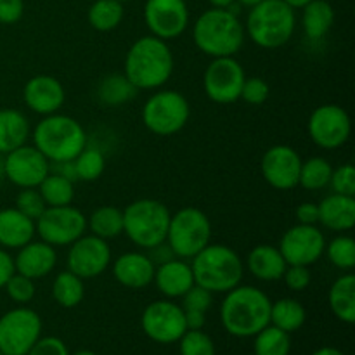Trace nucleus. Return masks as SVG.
<instances>
[{"mask_svg":"<svg viewBox=\"0 0 355 355\" xmlns=\"http://www.w3.org/2000/svg\"><path fill=\"white\" fill-rule=\"evenodd\" d=\"M312 355H345L342 350L335 349V347H321V349L315 350Z\"/></svg>","mask_w":355,"mask_h":355,"instance_id":"6e6d98bb","label":"nucleus"},{"mask_svg":"<svg viewBox=\"0 0 355 355\" xmlns=\"http://www.w3.org/2000/svg\"><path fill=\"white\" fill-rule=\"evenodd\" d=\"M23 97L26 106L33 113L47 116L58 113L66 99L62 83L51 75H37L24 85Z\"/></svg>","mask_w":355,"mask_h":355,"instance_id":"aec40b11","label":"nucleus"},{"mask_svg":"<svg viewBox=\"0 0 355 355\" xmlns=\"http://www.w3.org/2000/svg\"><path fill=\"white\" fill-rule=\"evenodd\" d=\"M38 191L47 207H66L75 200V182L52 172L42 180Z\"/></svg>","mask_w":355,"mask_h":355,"instance_id":"c9c22d12","label":"nucleus"},{"mask_svg":"<svg viewBox=\"0 0 355 355\" xmlns=\"http://www.w3.org/2000/svg\"><path fill=\"white\" fill-rule=\"evenodd\" d=\"M288 263L279 248L270 245H259L246 257V269L259 281H279Z\"/></svg>","mask_w":355,"mask_h":355,"instance_id":"a878e982","label":"nucleus"},{"mask_svg":"<svg viewBox=\"0 0 355 355\" xmlns=\"http://www.w3.org/2000/svg\"><path fill=\"white\" fill-rule=\"evenodd\" d=\"M290 333L269 324L253 336V352L255 355H290Z\"/></svg>","mask_w":355,"mask_h":355,"instance_id":"f704fd0d","label":"nucleus"},{"mask_svg":"<svg viewBox=\"0 0 355 355\" xmlns=\"http://www.w3.org/2000/svg\"><path fill=\"white\" fill-rule=\"evenodd\" d=\"M69 355H97V354L92 352V350H78V352L69 354Z\"/></svg>","mask_w":355,"mask_h":355,"instance_id":"680f3d73","label":"nucleus"},{"mask_svg":"<svg viewBox=\"0 0 355 355\" xmlns=\"http://www.w3.org/2000/svg\"><path fill=\"white\" fill-rule=\"evenodd\" d=\"M16 208L21 214L26 215L28 218L37 222V218L44 214L47 205H45L38 187H26V189H21L19 193H17Z\"/></svg>","mask_w":355,"mask_h":355,"instance_id":"a19ab883","label":"nucleus"},{"mask_svg":"<svg viewBox=\"0 0 355 355\" xmlns=\"http://www.w3.org/2000/svg\"><path fill=\"white\" fill-rule=\"evenodd\" d=\"M335 23V10L328 0H312L304 7L302 26L309 40H321Z\"/></svg>","mask_w":355,"mask_h":355,"instance_id":"c85d7f7f","label":"nucleus"},{"mask_svg":"<svg viewBox=\"0 0 355 355\" xmlns=\"http://www.w3.org/2000/svg\"><path fill=\"white\" fill-rule=\"evenodd\" d=\"M89 24L97 31H113L123 21V2L120 0H96L87 12Z\"/></svg>","mask_w":355,"mask_h":355,"instance_id":"72a5a7b5","label":"nucleus"},{"mask_svg":"<svg viewBox=\"0 0 355 355\" xmlns=\"http://www.w3.org/2000/svg\"><path fill=\"white\" fill-rule=\"evenodd\" d=\"M35 234V222L21 214L17 208L0 210V245L3 248L19 250L21 246L33 241Z\"/></svg>","mask_w":355,"mask_h":355,"instance_id":"393cba45","label":"nucleus"},{"mask_svg":"<svg viewBox=\"0 0 355 355\" xmlns=\"http://www.w3.org/2000/svg\"><path fill=\"white\" fill-rule=\"evenodd\" d=\"M58 263V252L54 246L45 241H30L21 246L14 259V269L17 274L30 277V279H44L54 270Z\"/></svg>","mask_w":355,"mask_h":355,"instance_id":"412c9836","label":"nucleus"},{"mask_svg":"<svg viewBox=\"0 0 355 355\" xmlns=\"http://www.w3.org/2000/svg\"><path fill=\"white\" fill-rule=\"evenodd\" d=\"M156 266L148 253L127 252L113 262V276L121 286L130 290H142L153 283Z\"/></svg>","mask_w":355,"mask_h":355,"instance_id":"5701e85b","label":"nucleus"},{"mask_svg":"<svg viewBox=\"0 0 355 355\" xmlns=\"http://www.w3.org/2000/svg\"><path fill=\"white\" fill-rule=\"evenodd\" d=\"M120 2H130V0H120Z\"/></svg>","mask_w":355,"mask_h":355,"instance_id":"e2e57ef3","label":"nucleus"},{"mask_svg":"<svg viewBox=\"0 0 355 355\" xmlns=\"http://www.w3.org/2000/svg\"><path fill=\"white\" fill-rule=\"evenodd\" d=\"M324 252L336 269L352 270L355 267V241L350 236H336L326 245Z\"/></svg>","mask_w":355,"mask_h":355,"instance_id":"58836bf2","label":"nucleus"},{"mask_svg":"<svg viewBox=\"0 0 355 355\" xmlns=\"http://www.w3.org/2000/svg\"><path fill=\"white\" fill-rule=\"evenodd\" d=\"M76 170V177L82 182H92L103 175L106 168V159H104L103 151L96 148H83L82 153L73 159Z\"/></svg>","mask_w":355,"mask_h":355,"instance_id":"4c0bfd02","label":"nucleus"},{"mask_svg":"<svg viewBox=\"0 0 355 355\" xmlns=\"http://www.w3.org/2000/svg\"><path fill=\"white\" fill-rule=\"evenodd\" d=\"M329 309L345 324L355 322V276L343 274L331 284L328 293Z\"/></svg>","mask_w":355,"mask_h":355,"instance_id":"cd10ccee","label":"nucleus"},{"mask_svg":"<svg viewBox=\"0 0 355 355\" xmlns=\"http://www.w3.org/2000/svg\"><path fill=\"white\" fill-rule=\"evenodd\" d=\"M284 2H286L291 9H304V7L307 6V3H311L312 0H284Z\"/></svg>","mask_w":355,"mask_h":355,"instance_id":"13d9d810","label":"nucleus"},{"mask_svg":"<svg viewBox=\"0 0 355 355\" xmlns=\"http://www.w3.org/2000/svg\"><path fill=\"white\" fill-rule=\"evenodd\" d=\"M14 272H16V269H14V259L6 250H0V288L6 286V283L10 279V276Z\"/></svg>","mask_w":355,"mask_h":355,"instance_id":"603ef678","label":"nucleus"},{"mask_svg":"<svg viewBox=\"0 0 355 355\" xmlns=\"http://www.w3.org/2000/svg\"><path fill=\"white\" fill-rule=\"evenodd\" d=\"M144 21L153 37L168 42L179 38L189 26L186 0H148Z\"/></svg>","mask_w":355,"mask_h":355,"instance_id":"f3484780","label":"nucleus"},{"mask_svg":"<svg viewBox=\"0 0 355 355\" xmlns=\"http://www.w3.org/2000/svg\"><path fill=\"white\" fill-rule=\"evenodd\" d=\"M42 336V319L24 305L6 312L0 318V352L26 355Z\"/></svg>","mask_w":355,"mask_h":355,"instance_id":"9d476101","label":"nucleus"},{"mask_svg":"<svg viewBox=\"0 0 355 355\" xmlns=\"http://www.w3.org/2000/svg\"><path fill=\"white\" fill-rule=\"evenodd\" d=\"M245 69L241 62L232 58H214L205 69L203 87L208 99L217 104L236 103L245 83Z\"/></svg>","mask_w":355,"mask_h":355,"instance_id":"4468645a","label":"nucleus"},{"mask_svg":"<svg viewBox=\"0 0 355 355\" xmlns=\"http://www.w3.org/2000/svg\"><path fill=\"white\" fill-rule=\"evenodd\" d=\"M305 319H307L305 307L295 298H281L270 307V324L290 335L305 324Z\"/></svg>","mask_w":355,"mask_h":355,"instance_id":"2f4dec72","label":"nucleus"},{"mask_svg":"<svg viewBox=\"0 0 355 355\" xmlns=\"http://www.w3.org/2000/svg\"><path fill=\"white\" fill-rule=\"evenodd\" d=\"M172 49L153 35L135 40L125 55L123 75L137 90H155L165 85L173 73Z\"/></svg>","mask_w":355,"mask_h":355,"instance_id":"f03ea898","label":"nucleus"},{"mask_svg":"<svg viewBox=\"0 0 355 355\" xmlns=\"http://www.w3.org/2000/svg\"><path fill=\"white\" fill-rule=\"evenodd\" d=\"M170 217L165 203L142 198L123 210V234L139 248L149 250L166 241Z\"/></svg>","mask_w":355,"mask_h":355,"instance_id":"0eeeda50","label":"nucleus"},{"mask_svg":"<svg viewBox=\"0 0 355 355\" xmlns=\"http://www.w3.org/2000/svg\"><path fill=\"white\" fill-rule=\"evenodd\" d=\"M0 355H3V354H2V352H0Z\"/></svg>","mask_w":355,"mask_h":355,"instance_id":"0e129e2a","label":"nucleus"},{"mask_svg":"<svg viewBox=\"0 0 355 355\" xmlns=\"http://www.w3.org/2000/svg\"><path fill=\"white\" fill-rule=\"evenodd\" d=\"M297 220L298 224H304V225H318L319 224V207L314 203H302L298 205L297 211Z\"/></svg>","mask_w":355,"mask_h":355,"instance_id":"8fccbe9b","label":"nucleus"},{"mask_svg":"<svg viewBox=\"0 0 355 355\" xmlns=\"http://www.w3.org/2000/svg\"><path fill=\"white\" fill-rule=\"evenodd\" d=\"M153 283L156 284L159 293L168 300L182 298L196 284L191 263L187 260L177 259V257L168 262L156 266Z\"/></svg>","mask_w":355,"mask_h":355,"instance_id":"4be33fe9","label":"nucleus"},{"mask_svg":"<svg viewBox=\"0 0 355 355\" xmlns=\"http://www.w3.org/2000/svg\"><path fill=\"white\" fill-rule=\"evenodd\" d=\"M211 7H220V9H229L236 3V0H208Z\"/></svg>","mask_w":355,"mask_h":355,"instance_id":"4d7b16f0","label":"nucleus"},{"mask_svg":"<svg viewBox=\"0 0 355 355\" xmlns=\"http://www.w3.org/2000/svg\"><path fill=\"white\" fill-rule=\"evenodd\" d=\"M6 291L9 295V298L12 302L19 305L30 304L35 298V293H37V288H35V281L30 279V277L23 276V274L14 272L10 276V279L6 283Z\"/></svg>","mask_w":355,"mask_h":355,"instance_id":"79ce46f5","label":"nucleus"},{"mask_svg":"<svg viewBox=\"0 0 355 355\" xmlns=\"http://www.w3.org/2000/svg\"><path fill=\"white\" fill-rule=\"evenodd\" d=\"M180 355H215V343L203 329H187L179 340Z\"/></svg>","mask_w":355,"mask_h":355,"instance_id":"ea45409f","label":"nucleus"},{"mask_svg":"<svg viewBox=\"0 0 355 355\" xmlns=\"http://www.w3.org/2000/svg\"><path fill=\"white\" fill-rule=\"evenodd\" d=\"M236 2H239V3H241V6L250 7V9H252V7H255L257 3H260V2H262V0H236Z\"/></svg>","mask_w":355,"mask_h":355,"instance_id":"bf43d9fd","label":"nucleus"},{"mask_svg":"<svg viewBox=\"0 0 355 355\" xmlns=\"http://www.w3.org/2000/svg\"><path fill=\"white\" fill-rule=\"evenodd\" d=\"M139 90L130 83L123 73H111L101 80L97 87V99L104 106H121L137 96Z\"/></svg>","mask_w":355,"mask_h":355,"instance_id":"7c9ffc66","label":"nucleus"},{"mask_svg":"<svg viewBox=\"0 0 355 355\" xmlns=\"http://www.w3.org/2000/svg\"><path fill=\"white\" fill-rule=\"evenodd\" d=\"M272 302L266 291L255 286H239L227 291L220 305V321L225 331L236 338H250L270 324Z\"/></svg>","mask_w":355,"mask_h":355,"instance_id":"f257e3e1","label":"nucleus"},{"mask_svg":"<svg viewBox=\"0 0 355 355\" xmlns=\"http://www.w3.org/2000/svg\"><path fill=\"white\" fill-rule=\"evenodd\" d=\"M23 0H0V23L14 24L23 17Z\"/></svg>","mask_w":355,"mask_h":355,"instance_id":"09e8293b","label":"nucleus"},{"mask_svg":"<svg viewBox=\"0 0 355 355\" xmlns=\"http://www.w3.org/2000/svg\"><path fill=\"white\" fill-rule=\"evenodd\" d=\"M277 248L288 266L311 267L324 255L326 238L315 225L297 224L284 232Z\"/></svg>","mask_w":355,"mask_h":355,"instance_id":"2eb2a0df","label":"nucleus"},{"mask_svg":"<svg viewBox=\"0 0 355 355\" xmlns=\"http://www.w3.org/2000/svg\"><path fill=\"white\" fill-rule=\"evenodd\" d=\"M6 179V168H3V158L0 155V180Z\"/></svg>","mask_w":355,"mask_h":355,"instance_id":"052dcab7","label":"nucleus"},{"mask_svg":"<svg viewBox=\"0 0 355 355\" xmlns=\"http://www.w3.org/2000/svg\"><path fill=\"white\" fill-rule=\"evenodd\" d=\"M302 162L297 151L291 146H272L262 156L260 170L269 186L279 191H290L298 186Z\"/></svg>","mask_w":355,"mask_h":355,"instance_id":"6ab92c4d","label":"nucleus"},{"mask_svg":"<svg viewBox=\"0 0 355 355\" xmlns=\"http://www.w3.org/2000/svg\"><path fill=\"white\" fill-rule=\"evenodd\" d=\"M52 297L55 304L64 309H73L82 304L85 297V286H83L82 277L75 276L69 270H62L55 276L52 283Z\"/></svg>","mask_w":355,"mask_h":355,"instance_id":"473e14b6","label":"nucleus"},{"mask_svg":"<svg viewBox=\"0 0 355 355\" xmlns=\"http://www.w3.org/2000/svg\"><path fill=\"white\" fill-rule=\"evenodd\" d=\"M26 355H69V350L58 336H40Z\"/></svg>","mask_w":355,"mask_h":355,"instance_id":"de8ad7c7","label":"nucleus"},{"mask_svg":"<svg viewBox=\"0 0 355 355\" xmlns=\"http://www.w3.org/2000/svg\"><path fill=\"white\" fill-rule=\"evenodd\" d=\"M297 16L284 0H262L246 17L245 35L262 49H279L291 40Z\"/></svg>","mask_w":355,"mask_h":355,"instance_id":"423d86ee","label":"nucleus"},{"mask_svg":"<svg viewBox=\"0 0 355 355\" xmlns=\"http://www.w3.org/2000/svg\"><path fill=\"white\" fill-rule=\"evenodd\" d=\"M329 186L333 193L343 194V196H355V168L350 163L333 168Z\"/></svg>","mask_w":355,"mask_h":355,"instance_id":"c03bdc74","label":"nucleus"},{"mask_svg":"<svg viewBox=\"0 0 355 355\" xmlns=\"http://www.w3.org/2000/svg\"><path fill=\"white\" fill-rule=\"evenodd\" d=\"M269 83L263 78H260V76H250V78H245L239 99L245 101L246 104H252V106H260V104H263L269 99Z\"/></svg>","mask_w":355,"mask_h":355,"instance_id":"37998d69","label":"nucleus"},{"mask_svg":"<svg viewBox=\"0 0 355 355\" xmlns=\"http://www.w3.org/2000/svg\"><path fill=\"white\" fill-rule=\"evenodd\" d=\"M191 116L189 101L177 90H159L146 101L142 123L156 135H175L187 125Z\"/></svg>","mask_w":355,"mask_h":355,"instance_id":"1a4fd4ad","label":"nucleus"},{"mask_svg":"<svg viewBox=\"0 0 355 355\" xmlns=\"http://www.w3.org/2000/svg\"><path fill=\"white\" fill-rule=\"evenodd\" d=\"M52 172V170H51ZM52 173H58V175L64 177V179L71 180V182H76L78 180V177H76V170H75V163L71 162H59V163H54V172Z\"/></svg>","mask_w":355,"mask_h":355,"instance_id":"5fc2aeb1","label":"nucleus"},{"mask_svg":"<svg viewBox=\"0 0 355 355\" xmlns=\"http://www.w3.org/2000/svg\"><path fill=\"white\" fill-rule=\"evenodd\" d=\"M42 241L51 246H69L87 231V217L73 205L47 207L35 222Z\"/></svg>","mask_w":355,"mask_h":355,"instance_id":"9b49d317","label":"nucleus"},{"mask_svg":"<svg viewBox=\"0 0 355 355\" xmlns=\"http://www.w3.org/2000/svg\"><path fill=\"white\" fill-rule=\"evenodd\" d=\"M111 260L113 255L107 241L94 234H83L69 245L68 270L83 281L104 274V270L111 266Z\"/></svg>","mask_w":355,"mask_h":355,"instance_id":"dca6fc26","label":"nucleus"},{"mask_svg":"<svg viewBox=\"0 0 355 355\" xmlns=\"http://www.w3.org/2000/svg\"><path fill=\"white\" fill-rule=\"evenodd\" d=\"M3 168L6 179H9L14 186L26 189L40 186L42 180L51 173V162L35 146L24 144L7 153L3 158Z\"/></svg>","mask_w":355,"mask_h":355,"instance_id":"a211bd4d","label":"nucleus"},{"mask_svg":"<svg viewBox=\"0 0 355 355\" xmlns=\"http://www.w3.org/2000/svg\"><path fill=\"white\" fill-rule=\"evenodd\" d=\"M283 279L291 291H305L312 283L311 269L305 266H288Z\"/></svg>","mask_w":355,"mask_h":355,"instance_id":"49530a36","label":"nucleus"},{"mask_svg":"<svg viewBox=\"0 0 355 355\" xmlns=\"http://www.w3.org/2000/svg\"><path fill=\"white\" fill-rule=\"evenodd\" d=\"M211 304H214V293L205 288L194 284L189 291L182 297V305L180 307L184 311H198V312H208Z\"/></svg>","mask_w":355,"mask_h":355,"instance_id":"a18cd8bd","label":"nucleus"},{"mask_svg":"<svg viewBox=\"0 0 355 355\" xmlns=\"http://www.w3.org/2000/svg\"><path fill=\"white\" fill-rule=\"evenodd\" d=\"M35 148L51 163L71 162L87 146V134L78 120L68 114H47L33 130Z\"/></svg>","mask_w":355,"mask_h":355,"instance_id":"39448f33","label":"nucleus"},{"mask_svg":"<svg viewBox=\"0 0 355 355\" xmlns=\"http://www.w3.org/2000/svg\"><path fill=\"white\" fill-rule=\"evenodd\" d=\"M184 318H186L187 329H203L205 322H207V312L184 311Z\"/></svg>","mask_w":355,"mask_h":355,"instance_id":"864d4df0","label":"nucleus"},{"mask_svg":"<svg viewBox=\"0 0 355 355\" xmlns=\"http://www.w3.org/2000/svg\"><path fill=\"white\" fill-rule=\"evenodd\" d=\"M211 222L203 210L194 207L182 208L170 217L166 245L177 259L191 260L205 246L210 245Z\"/></svg>","mask_w":355,"mask_h":355,"instance_id":"6e6552de","label":"nucleus"},{"mask_svg":"<svg viewBox=\"0 0 355 355\" xmlns=\"http://www.w3.org/2000/svg\"><path fill=\"white\" fill-rule=\"evenodd\" d=\"M193 40L210 58H232L245 44V24L231 9L211 7L194 23Z\"/></svg>","mask_w":355,"mask_h":355,"instance_id":"7ed1b4c3","label":"nucleus"},{"mask_svg":"<svg viewBox=\"0 0 355 355\" xmlns=\"http://www.w3.org/2000/svg\"><path fill=\"white\" fill-rule=\"evenodd\" d=\"M333 166L322 156H312V158L302 162L300 179L298 186H302L307 191H321L329 186L331 180Z\"/></svg>","mask_w":355,"mask_h":355,"instance_id":"e433bc0d","label":"nucleus"},{"mask_svg":"<svg viewBox=\"0 0 355 355\" xmlns=\"http://www.w3.org/2000/svg\"><path fill=\"white\" fill-rule=\"evenodd\" d=\"M87 229H90V234L104 239H114L123 234V210L113 207V205H104L92 211L87 218Z\"/></svg>","mask_w":355,"mask_h":355,"instance_id":"c756f323","label":"nucleus"},{"mask_svg":"<svg viewBox=\"0 0 355 355\" xmlns=\"http://www.w3.org/2000/svg\"><path fill=\"white\" fill-rule=\"evenodd\" d=\"M194 283L211 293H227L239 286L245 274L241 257L225 245H208L189 260Z\"/></svg>","mask_w":355,"mask_h":355,"instance_id":"20e7f679","label":"nucleus"},{"mask_svg":"<svg viewBox=\"0 0 355 355\" xmlns=\"http://www.w3.org/2000/svg\"><path fill=\"white\" fill-rule=\"evenodd\" d=\"M312 142L322 149H338L352 134L349 113L338 104H322L312 111L307 123Z\"/></svg>","mask_w":355,"mask_h":355,"instance_id":"ddd939ff","label":"nucleus"},{"mask_svg":"<svg viewBox=\"0 0 355 355\" xmlns=\"http://www.w3.org/2000/svg\"><path fill=\"white\" fill-rule=\"evenodd\" d=\"M319 224L335 232H347L355 225V196L329 194L318 205Z\"/></svg>","mask_w":355,"mask_h":355,"instance_id":"b1692460","label":"nucleus"},{"mask_svg":"<svg viewBox=\"0 0 355 355\" xmlns=\"http://www.w3.org/2000/svg\"><path fill=\"white\" fill-rule=\"evenodd\" d=\"M30 137V121L17 110H0V155L26 144Z\"/></svg>","mask_w":355,"mask_h":355,"instance_id":"bb28decb","label":"nucleus"},{"mask_svg":"<svg viewBox=\"0 0 355 355\" xmlns=\"http://www.w3.org/2000/svg\"><path fill=\"white\" fill-rule=\"evenodd\" d=\"M141 328L149 340L162 345L177 343L187 331L182 307L168 298L153 302L144 309L141 315Z\"/></svg>","mask_w":355,"mask_h":355,"instance_id":"f8f14e48","label":"nucleus"},{"mask_svg":"<svg viewBox=\"0 0 355 355\" xmlns=\"http://www.w3.org/2000/svg\"><path fill=\"white\" fill-rule=\"evenodd\" d=\"M148 257L151 259V262L155 263V266H159V263H165L168 262V260L175 259V255H173V252L170 250V246L166 245V241L162 243V245L149 248Z\"/></svg>","mask_w":355,"mask_h":355,"instance_id":"3c124183","label":"nucleus"}]
</instances>
